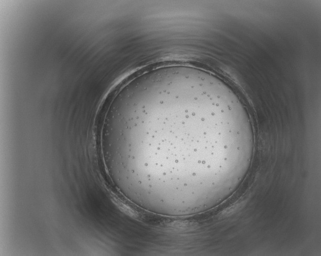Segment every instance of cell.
Returning a JSON list of instances; mask_svg holds the SVG:
<instances>
[{"instance_id": "1", "label": "cell", "mask_w": 321, "mask_h": 256, "mask_svg": "<svg viewBox=\"0 0 321 256\" xmlns=\"http://www.w3.org/2000/svg\"><path fill=\"white\" fill-rule=\"evenodd\" d=\"M120 126L124 137L146 153L170 147L154 162L173 149L160 164L174 151L171 169L178 152L175 174L191 189L223 179L254 132L239 99L197 75L162 79L139 90L123 104Z\"/></svg>"}]
</instances>
